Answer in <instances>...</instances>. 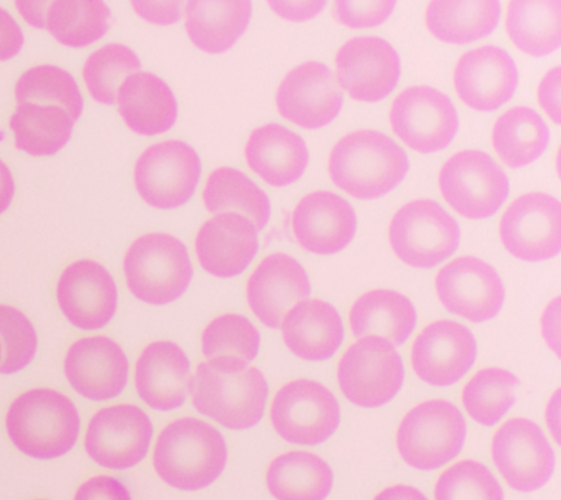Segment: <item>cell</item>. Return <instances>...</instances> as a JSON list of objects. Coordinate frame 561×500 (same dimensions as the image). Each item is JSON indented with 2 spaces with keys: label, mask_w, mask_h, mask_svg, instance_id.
Returning <instances> with one entry per match:
<instances>
[{
  "label": "cell",
  "mask_w": 561,
  "mask_h": 500,
  "mask_svg": "<svg viewBox=\"0 0 561 500\" xmlns=\"http://www.w3.org/2000/svg\"><path fill=\"white\" fill-rule=\"evenodd\" d=\"M408 170L405 149L379 130H355L344 136L329 157L332 182L355 200L388 195L405 179Z\"/></svg>",
  "instance_id": "cell-1"
},
{
  "label": "cell",
  "mask_w": 561,
  "mask_h": 500,
  "mask_svg": "<svg viewBox=\"0 0 561 500\" xmlns=\"http://www.w3.org/2000/svg\"><path fill=\"white\" fill-rule=\"evenodd\" d=\"M226 439L205 421L179 419L162 430L153 447V468L174 489L197 491L217 481L226 468Z\"/></svg>",
  "instance_id": "cell-2"
},
{
  "label": "cell",
  "mask_w": 561,
  "mask_h": 500,
  "mask_svg": "<svg viewBox=\"0 0 561 500\" xmlns=\"http://www.w3.org/2000/svg\"><path fill=\"white\" fill-rule=\"evenodd\" d=\"M7 430L16 450L37 459L68 454L81 430L78 408L55 389L26 390L9 407Z\"/></svg>",
  "instance_id": "cell-3"
},
{
  "label": "cell",
  "mask_w": 561,
  "mask_h": 500,
  "mask_svg": "<svg viewBox=\"0 0 561 500\" xmlns=\"http://www.w3.org/2000/svg\"><path fill=\"white\" fill-rule=\"evenodd\" d=\"M125 276L130 293L147 305L178 300L193 279L186 245L164 232L140 236L126 252Z\"/></svg>",
  "instance_id": "cell-4"
},
{
  "label": "cell",
  "mask_w": 561,
  "mask_h": 500,
  "mask_svg": "<svg viewBox=\"0 0 561 500\" xmlns=\"http://www.w3.org/2000/svg\"><path fill=\"white\" fill-rule=\"evenodd\" d=\"M193 407L231 430L256 425L265 414L270 388L265 375L256 367L236 373L214 371L208 363H199L192 377Z\"/></svg>",
  "instance_id": "cell-5"
},
{
  "label": "cell",
  "mask_w": 561,
  "mask_h": 500,
  "mask_svg": "<svg viewBox=\"0 0 561 500\" xmlns=\"http://www.w3.org/2000/svg\"><path fill=\"white\" fill-rule=\"evenodd\" d=\"M467 421L459 408L445 399L421 402L399 424V454L410 467L432 471L445 467L463 450Z\"/></svg>",
  "instance_id": "cell-6"
},
{
  "label": "cell",
  "mask_w": 561,
  "mask_h": 500,
  "mask_svg": "<svg viewBox=\"0 0 561 500\" xmlns=\"http://www.w3.org/2000/svg\"><path fill=\"white\" fill-rule=\"evenodd\" d=\"M389 241L407 265L428 270L459 248V224L442 205L430 200L408 202L393 215Z\"/></svg>",
  "instance_id": "cell-7"
},
{
  "label": "cell",
  "mask_w": 561,
  "mask_h": 500,
  "mask_svg": "<svg viewBox=\"0 0 561 500\" xmlns=\"http://www.w3.org/2000/svg\"><path fill=\"white\" fill-rule=\"evenodd\" d=\"M403 362L392 342L366 336L342 355L337 382L348 401L363 408L385 406L403 385Z\"/></svg>",
  "instance_id": "cell-8"
},
{
  "label": "cell",
  "mask_w": 561,
  "mask_h": 500,
  "mask_svg": "<svg viewBox=\"0 0 561 500\" xmlns=\"http://www.w3.org/2000/svg\"><path fill=\"white\" fill-rule=\"evenodd\" d=\"M438 184L456 213L469 219L489 218L506 202L507 174L484 151L468 149L451 156L442 167Z\"/></svg>",
  "instance_id": "cell-9"
},
{
  "label": "cell",
  "mask_w": 561,
  "mask_h": 500,
  "mask_svg": "<svg viewBox=\"0 0 561 500\" xmlns=\"http://www.w3.org/2000/svg\"><path fill=\"white\" fill-rule=\"evenodd\" d=\"M202 162L183 140H164L145 149L135 166V186L145 204L174 209L187 204L196 191Z\"/></svg>",
  "instance_id": "cell-10"
},
{
  "label": "cell",
  "mask_w": 561,
  "mask_h": 500,
  "mask_svg": "<svg viewBox=\"0 0 561 500\" xmlns=\"http://www.w3.org/2000/svg\"><path fill=\"white\" fill-rule=\"evenodd\" d=\"M272 425L284 441L314 446L327 442L341 423L335 395L316 380L289 382L271 406Z\"/></svg>",
  "instance_id": "cell-11"
},
{
  "label": "cell",
  "mask_w": 561,
  "mask_h": 500,
  "mask_svg": "<svg viewBox=\"0 0 561 500\" xmlns=\"http://www.w3.org/2000/svg\"><path fill=\"white\" fill-rule=\"evenodd\" d=\"M394 135L421 154L442 151L458 134L459 117L454 103L432 87H411L394 99L390 109Z\"/></svg>",
  "instance_id": "cell-12"
},
{
  "label": "cell",
  "mask_w": 561,
  "mask_h": 500,
  "mask_svg": "<svg viewBox=\"0 0 561 500\" xmlns=\"http://www.w3.org/2000/svg\"><path fill=\"white\" fill-rule=\"evenodd\" d=\"M152 436V421L142 408L118 404L92 417L85 434V451L101 467L129 469L147 456Z\"/></svg>",
  "instance_id": "cell-13"
},
{
  "label": "cell",
  "mask_w": 561,
  "mask_h": 500,
  "mask_svg": "<svg viewBox=\"0 0 561 500\" xmlns=\"http://www.w3.org/2000/svg\"><path fill=\"white\" fill-rule=\"evenodd\" d=\"M500 237L513 257L541 262L561 250V205L547 193H526L513 201L500 219Z\"/></svg>",
  "instance_id": "cell-14"
},
{
  "label": "cell",
  "mask_w": 561,
  "mask_h": 500,
  "mask_svg": "<svg viewBox=\"0 0 561 500\" xmlns=\"http://www.w3.org/2000/svg\"><path fill=\"white\" fill-rule=\"evenodd\" d=\"M493 461L507 485L524 493L546 486L556 467L546 433L526 419L508 420L495 432Z\"/></svg>",
  "instance_id": "cell-15"
},
{
  "label": "cell",
  "mask_w": 561,
  "mask_h": 500,
  "mask_svg": "<svg viewBox=\"0 0 561 500\" xmlns=\"http://www.w3.org/2000/svg\"><path fill=\"white\" fill-rule=\"evenodd\" d=\"M438 298L450 314L471 322H486L502 310L504 285L490 263L462 257L447 263L436 276Z\"/></svg>",
  "instance_id": "cell-16"
},
{
  "label": "cell",
  "mask_w": 561,
  "mask_h": 500,
  "mask_svg": "<svg viewBox=\"0 0 561 500\" xmlns=\"http://www.w3.org/2000/svg\"><path fill=\"white\" fill-rule=\"evenodd\" d=\"M344 92L332 70L320 61H307L288 72L276 92L280 116L305 129H320L335 121Z\"/></svg>",
  "instance_id": "cell-17"
},
{
  "label": "cell",
  "mask_w": 561,
  "mask_h": 500,
  "mask_svg": "<svg viewBox=\"0 0 561 500\" xmlns=\"http://www.w3.org/2000/svg\"><path fill=\"white\" fill-rule=\"evenodd\" d=\"M56 294L66 319L82 331H99L116 315L117 285L101 263L90 259L61 272Z\"/></svg>",
  "instance_id": "cell-18"
},
{
  "label": "cell",
  "mask_w": 561,
  "mask_h": 500,
  "mask_svg": "<svg viewBox=\"0 0 561 500\" xmlns=\"http://www.w3.org/2000/svg\"><path fill=\"white\" fill-rule=\"evenodd\" d=\"M477 351L476 337L465 325L436 320L412 344V368L425 384L450 386L471 371Z\"/></svg>",
  "instance_id": "cell-19"
},
{
  "label": "cell",
  "mask_w": 561,
  "mask_h": 500,
  "mask_svg": "<svg viewBox=\"0 0 561 500\" xmlns=\"http://www.w3.org/2000/svg\"><path fill=\"white\" fill-rule=\"evenodd\" d=\"M337 83L351 99L376 103L397 88L401 60L397 50L379 37L346 42L336 55Z\"/></svg>",
  "instance_id": "cell-20"
},
{
  "label": "cell",
  "mask_w": 561,
  "mask_h": 500,
  "mask_svg": "<svg viewBox=\"0 0 561 500\" xmlns=\"http://www.w3.org/2000/svg\"><path fill=\"white\" fill-rule=\"evenodd\" d=\"M70 386L91 401H108L125 390L129 360L112 338L88 337L70 345L65 359Z\"/></svg>",
  "instance_id": "cell-21"
},
{
  "label": "cell",
  "mask_w": 561,
  "mask_h": 500,
  "mask_svg": "<svg viewBox=\"0 0 561 500\" xmlns=\"http://www.w3.org/2000/svg\"><path fill=\"white\" fill-rule=\"evenodd\" d=\"M519 73L515 60L503 48H473L460 57L455 69L459 99L478 112H493L515 94Z\"/></svg>",
  "instance_id": "cell-22"
},
{
  "label": "cell",
  "mask_w": 561,
  "mask_h": 500,
  "mask_svg": "<svg viewBox=\"0 0 561 500\" xmlns=\"http://www.w3.org/2000/svg\"><path fill=\"white\" fill-rule=\"evenodd\" d=\"M311 284L301 263L285 253L263 259L248 281V303L265 327H280L285 314L298 302L309 298Z\"/></svg>",
  "instance_id": "cell-23"
},
{
  "label": "cell",
  "mask_w": 561,
  "mask_h": 500,
  "mask_svg": "<svg viewBox=\"0 0 561 500\" xmlns=\"http://www.w3.org/2000/svg\"><path fill=\"white\" fill-rule=\"evenodd\" d=\"M293 230L298 245L307 252L333 254L353 241L357 215L344 197L318 191L298 202L293 214Z\"/></svg>",
  "instance_id": "cell-24"
},
{
  "label": "cell",
  "mask_w": 561,
  "mask_h": 500,
  "mask_svg": "<svg viewBox=\"0 0 561 500\" xmlns=\"http://www.w3.org/2000/svg\"><path fill=\"white\" fill-rule=\"evenodd\" d=\"M257 228L239 213H219L201 227L196 254L201 266L218 279L243 274L259 250Z\"/></svg>",
  "instance_id": "cell-25"
},
{
  "label": "cell",
  "mask_w": 561,
  "mask_h": 500,
  "mask_svg": "<svg viewBox=\"0 0 561 500\" xmlns=\"http://www.w3.org/2000/svg\"><path fill=\"white\" fill-rule=\"evenodd\" d=\"M191 360L173 341H156L139 355L135 385L140 399L157 411H173L191 393Z\"/></svg>",
  "instance_id": "cell-26"
},
{
  "label": "cell",
  "mask_w": 561,
  "mask_h": 500,
  "mask_svg": "<svg viewBox=\"0 0 561 500\" xmlns=\"http://www.w3.org/2000/svg\"><path fill=\"white\" fill-rule=\"evenodd\" d=\"M280 332L288 350L307 362H323L340 350L344 323L331 303L306 298L285 314Z\"/></svg>",
  "instance_id": "cell-27"
},
{
  "label": "cell",
  "mask_w": 561,
  "mask_h": 500,
  "mask_svg": "<svg viewBox=\"0 0 561 500\" xmlns=\"http://www.w3.org/2000/svg\"><path fill=\"white\" fill-rule=\"evenodd\" d=\"M249 169L274 188L297 182L309 166L305 139L285 126L270 123L252 132L244 149Z\"/></svg>",
  "instance_id": "cell-28"
},
{
  "label": "cell",
  "mask_w": 561,
  "mask_h": 500,
  "mask_svg": "<svg viewBox=\"0 0 561 500\" xmlns=\"http://www.w3.org/2000/svg\"><path fill=\"white\" fill-rule=\"evenodd\" d=\"M118 113L135 134L156 136L165 134L179 116L178 100L157 75L136 72L118 87Z\"/></svg>",
  "instance_id": "cell-29"
},
{
  "label": "cell",
  "mask_w": 561,
  "mask_h": 500,
  "mask_svg": "<svg viewBox=\"0 0 561 500\" xmlns=\"http://www.w3.org/2000/svg\"><path fill=\"white\" fill-rule=\"evenodd\" d=\"M184 11L191 42L202 52L219 55L248 30L252 0H188Z\"/></svg>",
  "instance_id": "cell-30"
},
{
  "label": "cell",
  "mask_w": 561,
  "mask_h": 500,
  "mask_svg": "<svg viewBox=\"0 0 561 500\" xmlns=\"http://www.w3.org/2000/svg\"><path fill=\"white\" fill-rule=\"evenodd\" d=\"M350 327L354 337L376 336L402 345L416 327L415 306L393 289H373L351 307Z\"/></svg>",
  "instance_id": "cell-31"
},
{
  "label": "cell",
  "mask_w": 561,
  "mask_h": 500,
  "mask_svg": "<svg viewBox=\"0 0 561 500\" xmlns=\"http://www.w3.org/2000/svg\"><path fill=\"white\" fill-rule=\"evenodd\" d=\"M500 13V0H432L425 22L440 42L462 46L493 33Z\"/></svg>",
  "instance_id": "cell-32"
},
{
  "label": "cell",
  "mask_w": 561,
  "mask_h": 500,
  "mask_svg": "<svg viewBox=\"0 0 561 500\" xmlns=\"http://www.w3.org/2000/svg\"><path fill=\"white\" fill-rule=\"evenodd\" d=\"M266 486L276 500H324L332 490L333 473L320 456L293 451L272 461Z\"/></svg>",
  "instance_id": "cell-33"
},
{
  "label": "cell",
  "mask_w": 561,
  "mask_h": 500,
  "mask_svg": "<svg viewBox=\"0 0 561 500\" xmlns=\"http://www.w3.org/2000/svg\"><path fill=\"white\" fill-rule=\"evenodd\" d=\"M202 353L214 371H244L257 357L261 333L245 316L227 314L210 320L202 333Z\"/></svg>",
  "instance_id": "cell-34"
},
{
  "label": "cell",
  "mask_w": 561,
  "mask_h": 500,
  "mask_svg": "<svg viewBox=\"0 0 561 500\" xmlns=\"http://www.w3.org/2000/svg\"><path fill=\"white\" fill-rule=\"evenodd\" d=\"M75 121L56 104L21 103L9 122L18 149L33 157H50L72 138Z\"/></svg>",
  "instance_id": "cell-35"
},
{
  "label": "cell",
  "mask_w": 561,
  "mask_h": 500,
  "mask_svg": "<svg viewBox=\"0 0 561 500\" xmlns=\"http://www.w3.org/2000/svg\"><path fill=\"white\" fill-rule=\"evenodd\" d=\"M506 30L526 55H550L561 46V0H511Z\"/></svg>",
  "instance_id": "cell-36"
},
{
  "label": "cell",
  "mask_w": 561,
  "mask_h": 500,
  "mask_svg": "<svg viewBox=\"0 0 561 500\" xmlns=\"http://www.w3.org/2000/svg\"><path fill=\"white\" fill-rule=\"evenodd\" d=\"M550 143L547 123L535 110L513 107L502 114L493 127L497 156L511 169H520L538 160Z\"/></svg>",
  "instance_id": "cell-37"
},
{
  "label": "cell",
  "mask_w": 561,
  "mask_h": 500,
  "mask_svg": "<svg viewBox=\"0 0 561 500\" xmlns=\"http://www.w3.org/2000/svg\"><path fill=\"white\" fill-rule=\"evenodd\" d=\"M204 204L213 214L239 213L248 215L257 230L271 219V201L243 171L221 167L209 175L204 189Z\"/></svg>",
  "instance_id": "cell-38"
},
{
  "label": "cell",
  "mask_w": 561,
  "mask_h": 500,
  "mask_svg": "<svg viewBox=\"0 0 561 500\" xmlns=\"http://www.w3.org/2000/svg\"><path fill=\"white\" fill-rule=\"evenodd\" d=\"M110 16L104 0H55L48 8L46 29L61 46L88 47L107 34Z\"/></svg>",
  "instance_id": "cell-39"
},
{
  "label": "cell",
  "mask_w": 561,
  "mask_h": 500,
  "mask_svg": "<svg viewBox=\"0 0 561 500\" xmlns=\"http://www.w3.org/2000/svg\"><path fill=\"white\" fill-rule=\"evenodd\" d=\"M519 379L500 367L482 368L465 385V410L477 423L497 424L516 401L515 388Z\"/></svg>",
  "instance_id": "cell-40"
},
{
  "label": "cell",
  "mask_w": 561,
  "mask_h": 500,
  "mask_svg": "<svg viewBox=\"0 0 561 500\" xmlns=\"http://www.w3.org/2000/svg\"><path fill=\"white\" fill-rule=\"evenodd\" d=\"M21 103L56 104L68 110L77 122L83 110V99L77 81L68 70L55 65L35 66L22 73L15 87Z\"/></svg>",
  "instance_id": "cell-41"
},
{
  "label": "cell",
  "mask_w": 561,
  "mask_h": 500,
  "mask_svg": "<svg viewBox=\"0 0 561 500\" xmlns=\"http://www.w3.org/2000/svg\"><path fill=\"white\" fill-rule=\"evenodd\" d=\"M140 60L123 44H107L91 53L83 65L82 77L88 92L101 104L116 103L118 87L131 73L139 72Z\"/></svg>",
  "instance_id": "cell-42"
},
{
  "label": "cell",
  "mask_w": 561,
  "mask_h": 500,
  "mask_svg": "<svg viewBox=\"0 0 561 500\" xmlns=\"http://www.w3.org/2000/svg\"><path fill=\"white\" fill-rule=\"evenodd\" d=\"M436 500H504L502 486L484 464L460 461L436 482Z\"/></svg>",
  "instance_id": "cell-43"
},
{
  "label": "cell",
  "mask_w": 561,
  "mask_h": 500,
  "mask_svg": "<svg viewBox=\"0 0 561 500\" xmlns=\"http://www.w3.org/2000/svg\"><path fill=\"white\" fill-rule=\"evenodd\" d=\"M0 341L3 346L2 375L21 372L37 353L38 338L33 323L12 306L0 305Z\"/></svg>",
  "instance_id": "cell-44"
},
{
  "label": "cell",
  "mask_w": 561,
  "mask_h": 500,
  "mask_svg": "<svg viewBox=\"0 0 561 500\" xmlns=\"http://www.w3.org/2000/svg\"><path fill=\"white\" fill-rule=\"evenodd\" d=\"M394 4L397 0H335L333 13L350 29H371L392 15Z\"/></svg>",
  "instance_id": "cell-45"
},
{
  "label": "cell",
  "mask_w": 561,
  "mask_h": 500,
  "mask_svg": "<svg viewBox=\"0 0 561 500\" xmlns=\"http://www.w3.org/2000/svg\"><path fill=\"white\" fill-rule=\"evenodd\" d=\"M186 0H130L136 15L156 25H171L180 21Z\"/></svg>",
  "instance_id": "cell-46"
},
{
  "label": "cell",
  "mask_w": 561,
  "mask_h": 500,
  "mask_svg": "<svg viewBox=\"0 0 561 500\" xmlns=\"http://www.w3.org/2000/svg\"><path fill=\"white\" fill-rule=\"evenodd\" d=\"M73 500H131V496L117 478L96 476L79 487Z\"/></svg>",
  "instance_id": "cell-47"
},
{
  "label": "cell",
  "mask_w": 561,
  "mask_h": 500,
  "mask_svg": "<svg viewBox=\"0 0 561 500\" xmlns=\"http://www.w3.org/2000/svg\"><path fill=\"white\" fill-rule=\"evenodd\" d=\"M276 15L289 22L313 20L323 11L327 0H266Z\"/></svg>",
  "instance_id": "cell-48"
},
{
  "label": "cell",
  "mask_w": 561,
  "mask_h": 500,
  "mask_svg": "<svg viewBox=\"0 0 561 500\" xmlns=\"http://www.w3.org/2000/svg\"><path fill=\"white\" fill-rule=\"evenodd\" d=\"M560 91L561 69L557 66L543 77L538 88L539 104L557 125L561 122Z\"/></svg>",
  "instance_id": "cell-49"
},
{
  "label": "cell",
  "mask_w": 561,
  "mask_h": 500,
  "mask_svg": "<svg viewBox=\"0 0 561 500\" xmlns=\"http://www.w3.org/2000/svg\"><path fill=\"white\" fill-rule=\"evenodd\" d=\"M24 46V33L13 16L0 8V61L12 59Z\"/></svg>",
  "instance_id": "cell-50"
},
{
  "label": "cell",
  "mask_w": 561,
  "mask_h": 500,
  "mask_svg": "<svg viewBox=\"0 0 561 500\" xmlns=\"http://www.w3.org/2000/svg\"><path fill=\"white\" fill-rule=\"evenodd\" d=\"M541 329L543 340L560 357V297H556L543 310Z\"/></svg>",
  "instance_id": "cell-51"
},
{
  "label": "cell",
  "mask_w": 561,
  "mask_h": 500,
  "mask_svg": "<svg viewBox=\"0 0 561 500\" xmlns=\"http://www.w3.org/2000/svg\"><path fill=\"white\" fill-rule=\"evenodd\" d=\"M55 0H15L16 11L26 24L34 29H46L47 12Z\"/></svg>",
  "instance_id": "cell-52"
},
{
  "label": "cell",
  "mask_w": 561,
  "mask_h": 500,
  "mask_svg": "<svg viewBox=\"0 0 561 500\" xmlns=\"http://www.w3.org/2000/svg\"><path fill=\"white\" fill-rule=\"evenodd\" d=\"M15 193V182H13L11 170L0 160V214L9 208Z\"/></svg>",
  "instance_id": "cell-53"
},
{
  "label": "cell",
  "mask_w": 561,
  "mask_h": 500,
  "mask_svg": "<svg viewBox=\"0 0 561 500\" xmlns=\"http://www.w3.org/2000/svg\"><path fill=\"white\" fill-rule=\"evenodd\" d=\"M375 500H428L415 487L399 485L388 487L376 496Z\"/></svg>",
  "instance_id": "cell-54"
},
{
  "label": "cell",
  "mask_w": 561,
  "mask_h": 500,
  "mask_svg": "<svg viewBox=\"0 0 561 500\" xmlns=\"http://www.w3.org/2000/svg\"><path fill=\"white\" fill-rule=\"evenodd\" d=\"M559 411H560V390H557L554 397L551 398L550 404H548L547 410V421L548 428L552 429L557 438V430H559Z\"/></svg>",
  "instance_id": "cell-55"
},
{
  "label": "cell",
  "mask_w": 561,
  "mask_h": 500,
  "mask_svg": "<svg viewBox=\"0 0 561 500\" xmlns=\"http://www.w3.org/2000/svg\"><path fill=\"white\" fill-rule=\"evenodd\" d=\"M2 357H3V346H2V341H0V364H2Z\"/></svg>",
  "instance_id": "cell-56"
}]
</instances>
